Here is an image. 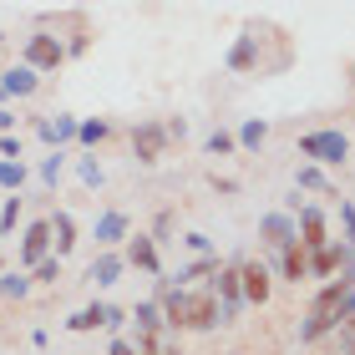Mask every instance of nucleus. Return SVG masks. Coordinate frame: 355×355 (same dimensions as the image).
I'll return each instance as SVG.
<instances>
[{
	"instance_id": "f704fd0d",
	"label": "nucleus",
	"mask_w": 355,
	"mask_h": 355,
	"mask_svg": "<svg viewBox=\"0 0 355 355\" xmlns=\"http://www.w3.org/2000/svg\"><path fill=\"white\" fill-rule=\"evenodd\" d=\"M0 163H21V137H0Z\"/></svg>"
},
{
	"instance_id": "f257e3e1",
	"label": "nucleus",
	"mask_w": 355,
	"mask_h": 355,
	"mask_svg": "<svg viewBox=\"0 0 355 355\" xmlns=\"http://www.w3.org/2000/svg\"><path fill=\"white\" fill-rule=\"evenodd\" d=\"M300 157H310L315 168H345L355 157V142L340 127H315V132H300Z\"/></svg>"
},
{
	"instance_id": "9d476101",
	"label": "nucleus",
	"mask_w": 355,
	"mask_h": 355,
	"mask_svg": "<svg viewBox=\"0 0 355 355\" xmlns=\"http://www.w3.org/2000/svg\"><path fill=\"white\" fill-rule=\"evenodd\" d=\"M41 259H51V218L26 223V234H21V269L31 274Z\"/></svg>"
},
{
	"instance_id": "473e14b6",
	"label": "nucleus",
	"mask_w": 355,
	"mask_h": 355,
	"mask_svg": "<svg viewBox=\"0 0 355 355\" xmlns=\"http://www.w3.org/2000/svg\"><path fill=\"white\" fill-rule=\"evenodd\" d=\"M137 355H163V335H127Z\"/></svg>"
},
{
	"instance_id": "0eeeda50",
	"label": "nucleus",
	"mask_w": 355,
	"mask_h": 355,
	"mask_svg": "<svg viewBox=\"0 0 355 355\" xmlns=\"http://www.w3.org/2000/svg\"><path fill=\"white\" fill-rule=\"evenodd\" d=\"M92 239H96V254H117V244H127V239H132V218H127L122 208H107V214L96 218Z\"/></svg>"
},
{
	"instance_id": "e433bc0d",
	"label": "nucleus",
	"mask_w": 355,
	"mask_h": 355,
	"mask_svg": "<svg viewBox=\"0 0 355 355\" xmlns=\"http://www.w3.org/2000/svg\"><path fill=\"white\" fill-rule=\"evenodd\" d=\"M87 46H92V36H87V31H76V36L67 41V61H71V56H82V51H87Z\"/></svg>"
},
{
	"instance_id": "37998d69",
	"label": "nucleus",
	"mask_w": 355,
	"mask_h": 355,
	"mask_svg": "<svg viewBox=\"0 0 355 355\" xmlns=\"http://www.w3.org/2000/svg\"><path fill=\"white\" fill-rule=\"evenodd\" d=\"M0 46H6V31H0Z\"/></svg>"
},
{
	"instance_id": "2eb2a0df",
	"label": "nucleus",
	"mask_w": 355,
	"mask_h": 355,
	"mask_svg": "<svg viewBox=\"0 0 355 355\" xmlns=\"http://www.w3.org/2000/svg\"><path fill=\"white\" fill-rule=\"evenodd\" d=\"M46 218H51V254L67 259V254L82 244V239H76V218L67 214V208H56V214H46Z\"/></svg>"
},
{
	"instance_id": "4468645a",
	"label": "nucleus",
	"mask_w": 355,
	"mask_h": 355,
	"mask_svg": "<svg viewBox=\"0 0 355 355\" xmlns=\"http://www.w3.org/2000/svg\"><path fill=\"white\" fill-rule=\"evenodd\" d=\"M122 274H127V259H122V254H96V259L87 264V284H92V289H112Z\"/></svg>"
},
{
	"instance_id": "a211bd4d",
	"label": "nucleus",
	"mask_w": 355,
	"mask_h": 355,
	"mask_svg": "<svg viewBox=\"0 0 355 355\" xmlns=\"http://www.w3.org/2000/svg\"><path fill=\"white\" fill-rule=\"evenodd\" d=\"M274 269H279L284 284H300V279H310V254H304L300 244H289V249L279 254V264H274Z\"/></svg>"
},
{
	"instance_id": "393cba45",
	"label": "nucleus",
	"mask_w": 355,
	"mask_h": 355,
	"mask_svg": "<svg viewBox=\"0 0 355 355\" xmlns=\"http://www.w3.org/2000/svg\"><path fill=\"white\" fill-rule=\"evenodd\" d=\"M21 208H26V198H21V193L0 198V234H15V223H21Z\"/></svg>"
},
{
	"instance_id": "cd10ccee",
	"label": "nucleus",
	"mask_w": 355,
	"mask_h": 355,
	"mask_svg": "<svg viewBox=\"0 0 355 355\" xmlns=\"http://www.w3.org/2000/svg\"><path fill=\"white\" fill-rule=\"evenodd\" d=\"M61 168H67V157H61V153H46V157H41V183L56 188V183H61Z\"/></svg>"
},
{
	"instance_id": "2f4dec72",
	"label": "nucleus",
	"mask_w": 355,
	"mask_h": 355,
	"mask_svg": "<svg viewBox=\"0 0 355 355\" xmlns=\"http://www.w3.org/2000/svg\"><path fill=\"white\" fill-rule=\"evenodd\" d=\"M183 249L193 254V259H203V254H214V239H208V234H198V229H193V234H183Z\"/></svg>"
},
{
	"instance_id": "ddd939ff",
	"label": "nucleus",
	"mask_w": 355,
	"mask_h": 355,
	"mask_svg": "<svg viewBox=\"0 0 355 355\" xmlns=\"http://www.w3.org/2000/svg\"><path fill=\"white\" fill-rule=\"evenodd\" d=\"M259 46H264V36H259V31H244V36H239V41L229 46V61H223V67H229L234 76L259 71Z\"/></svg>"
},
{
	"instance_id": "bb28decb",
	"label": "nucleus",
	"mask_w": 355,
	"mask_h": 355,
	"mask_svg": "<svg viewBox=\"0 0 355 355\" xmlns=\"http://www.w3.org/2000/svg\"><path fill=\"white\" fill-rule=\"evenodd\" d=\"M76 178H82L87 188H102L107 183V168L96 163V157H76Z\"/></svg>"
},
{
	"instance_id": "f8f14e48",
	"label": "nucleus",
	"mask_w": 355,
	"mask_h": 355,
	"mask_svg": "<svg viewBox=\"0 0 355 355\" xmlns=\"http://www.w3.org/2000/svg\"><path fill=\"white\" fill-rule=\"evenodd\" d=\"M127 269H142V274H153V279H163V254H157L153 244V234H137V239H127Z\"/></svg>"
},
{
	"instance_id": "9b49d317",
	"label": "nucleus",
	"mask_w": 355,
	"mask_h": 355,
	"mask_svg": "<svg viewBox=\"0 0 355 355\" xmlns=\"http://www.w3.org/2000/svg\"><path fill=\"white\" fill-rule=\"evenodd\" d=\"M295 223H300V249L304 254H320L330 244V223H325V214H320L315 203H304L300 214H295Z\"/></svg>"
},
{
	"instance_id": "412c9836",
	"label": "nucleus",
	"mask_w": 355,
	"mask_h": 355,
	"mask_svg": "<svg viewBox=\"0 0 355 355\" xmlns=\"http://www.w3.org/2000/svg\"><path fill=\"white\" fill-rule=\"evenodd\" d=\"M31 289H36V279H31L26 269H6L0 274V300H26Z\"/></svg>"
},
{
	"instance_id": "4c0bfd02",
	"label": "nucleus",
	"mask_w": 355,
	"mask_h": 355,
	"mask_svg": "<svg viewBox=\"0 0 355 355\" xmlns=\"http://www.w3.org/2000/svg\"><path fill=\"white\" fill-rule=\"evenodd\" d=\"M214 193H223V198H229V193H239V178H218V173H214Z\"/></svg>"
},
{
	"instance_id": "4be33fe9",
	"label": "nucleus",
	"mask_w": 355,
	"mask_h": 355,
	"mask_svg": "<svg viewBox=\"0 0 355 355\" xmlns=\"http://www.w3.org/2000/svg\"><path fill=\"white\" fill-rule=\"evenodd\" d=\"M107 137H112V122H107V117H82V132H76L82 148H102Z\"/></svg>"
},
{
	"instance_id": "79ce46f5",
	"label": "nucleus",
	"mask_w": 355,
	"mask_h": 355,
	"mask_svg": "<svg viewBox=\"0 0 355 355\" xmlns=\"http://www.w3.org/2000/svg\"><path fill=\"white\" fill-rule=\"evenodd\" d=\"M6 102H10V96H6V82H0V107H6Z\"/></svg>"
},
{
	"instance_id": "aec40b11",
	"label": "nucleus",
	"mask_w": 355,
	"mask_h": 355,
	"mask_svg": "<svg viewBox=\"0 0 355 355\" xmlns=\"http://www.w3.org/2000/svg\"><path fill=\"white\" fill-rule=\"evenodd\" d=\"M234 142H239L244 153L264 148V142H269V122H264V117H244V122H239V132H234Z\"/></svg>"
},
{
	"instance_id": "b1692460",
	"label": "nucleus",
	"mask_w": 355,
	"mask_h": 355,
	"mask_svg": "<svg viewBox=\"0 0 355 355\" xmlns=\"http://www.w3.org/2000/svg\"><path fill=\"white\" fill-rule=\"evenodd\" d=\"M295 188H300V193H315V188H320V193H330V178H325V168L304 163V168L295 173Z\"/></svg>"
},
{
	"instance_id": "f3484780",
	"label": "nucleus",
	"mask_w": 355,
	"mask_h": 355,
	"mask_svg": "<svg viewBox=\"0 0 355 355\" xmlns=\"http://www.w3.org/2000/svg\"><path fill=\"white\" fill-rule=\"evenodd\" d=\"M0 82H6V96L10 102H21V96H36L41 92V76L26 67V61H15L10 71H0Z\"/></svg>"
},
{
	"instance_id": "a19ab883",
	"label": "nucleus",
	"mask_w": 355,
	"mask_h": 355,
	"mask_svg": "<svg viewBox=\"0 0 355 355\" xmlns=\"http://www.w3.org/2000/svg\"><path fill=\"white\" fill-rule=\"evenodd\" d=\"M163 355H183V345H178V340H163Z\"/></svg>"
},
{
	"instance_id": "58836bf2",
	"label": "nucleus",
	"mask_w": 355,
	"mask_h": 355,
	"mask_svg": "<svg viewBox=\"0 0 355 355\" xmlns=\"http://www.w3.org/2000/svg\"><path fill=\"white\" fill-rule=\"evenodd\" d=\"M107 355H137V350H132V340H127V335H112V350H107Z\"/></svg>"
},
{
	"instance_id": "a878e982",
	"label": "nucleus",
	"mask_w": 355,
	"mask_h": 355,
	"mask_svg": "<svg viewBox=\"0 0 355 355\" xmlns=\"http://www.w3.org/2000/svg\"><path fill=\"white\" fill-rule=\"evenodd\" d=\"M26 188V163H0V193H21Z\"/></svg>"
},
{
	"instance_id": "c756f323",
	"label": "nucleus",
	"mask_w": 355,
	"mask_h": 355,
	"mask_svg": "<svg viewBox=\"0 0 355 355\" xmlns=\"http://www.w3.org/2000/svg\"><path fill=\"white\" fill-rule=\"evenodd\" d=\"M173 223H178V214H173V208H163V214L153 218V244H168V239H173Z\"/></svg>"
},
{
	"instance_id": "5701e85b",
	"label": "nucleus",
	"mask_w": 355,
	"mask_h": 355,
	"mask_svg": "<svg viewBox=\"0 0 355 355\" xmlns=\"http://www.w3.org/2000/svg\"><path fill=\"white\" fill-rule=\"evenodd\" d=\"M203 153H208V157H234V153H239V142H234L229 127H214V132L203 137Z\"/></svg>"
},
{
	"instance_id": "72a5a7b5",
	"label": "nucleus",
	"mask_w": 355,
	"mask_h": 355,
	"mask_svg": "<svg viewBox=\"0 0 355 355\" xmlns=\"http://www.w3.org/2000/svg\"><path fill=\"white\" fill-rule=\"evenodd\" d=\"M335 340H340V355H355V315L345 320L340 330H335Z\"/></svg>"
},
{
	"instance_id": "423d86ee",
	"label": "nucleus",
	"mask_w": 355,
	"mask_h": 355,
	"mask_svg": "<svg viewBox=\"0 0 355 355\" xmlns=\"http://www.w3.org/2000/svg\"><path fill=\"white\" fill-rule=\"evenodd\" d=\"M259 244L274 249V254H284L289 244H300V223L284 214V208H274V214L259 218Z\"/></svg>"
},
{
	"instance_id": "c85d7f7f",
	"label": "nucleus",
	"mask_w": 355,
	"mask_h": 355,
	"mask_svg": "<svg viewBox=\"0 0 355 355\" xmlns=\"http://www.w3.org/2000/svg\"><path fill=\"white\" fill-rule=\"evenodd\" d=\"M340 229H345V239H340V244L355 254V203H350V198H340Z\"/></svg>"
},
{
	"instance_id": "7c9ffc66",
	"label": "nucleus",
	"mask_w": 355,
	"mask_h": 355,
	"mask_svg": "<svg viewBox=\"0 0 355 355\" xmlns=\"http://www.w3.org/2000/svg\"><path fill=\"white\" fill-rule=\"evenodd\" d=\"M31 279H36V284H56L61 279V259H56V254H51V259H41L36 269H31Z\"/></svg>"
},
{
	"instance_id": "20e7f679",
	"label": "nucleus",
	"mask_w": 355,
	"mask_h": 355,
	"mask_svg": "<svg viewBox=\"0 0 355 355\" xmlns=\"http://www.w3.org/2000/svg\"><path fill=\"white\" fill-rule=\"evenodd\" d=\"M163 153H168V132H163V122H157V117H142V122L132 127V157H137L142 168H153Z\"/></svg>"
},
{
	"instance_id": "6ab92c4d",
	"label": "nucleus",
	"mask_w": 355,
	"mask_h": 355,
	"mask_svg": "<svg viewBox=\"0 0 355 355\" xmlns=\"http://www.w3.org/2000/svg\"><path fill=\"white\" fill-rule=\"evenodd\" d=\"M127 315L137 320V335H163V330H168V325H163V304H157V300H137Z\"/></svg>"
},
{
	"instance_id": "7ed1b4c3",
	"label": "nucleus",
	"mask_w": 355,
	"mask_h": 355,
	"mask_svg": "<svg viewBox=\"0 0 355 355\" xmlns=\"http://www.w3.org/2000/svg\"><path fill=\"white\" fill-rule=\"evenodd\" d=\"M122 325H127V310H122V304H107V300H92V304H82V310L67 315V330H71V335H87V330H122Z\"/></svg>"
},
{
	"instance_id": "6e6552de",
	"label": "nucleus",
	"mask_w": 355,
	"mask_h": 355,
	"mask_svg": "<svg viewBox=\"0 0 355 355\" xmlns=\"http://www.w3.org/2000/svg\"><path fill=\"white\" fill-rule=\"evenodd\" d=\"M76 132H82V117H71V112H51V117H36V137H41L51 153H61L67 142H76Z\"/></svg>"
},
{
	"instance_id": "dca6fc26",
	"label": "nucleus",
	"mask_w": 355,
	"mask_h": 355,
	"mask_svg": "<svg viewBox=\"0 0 355 355\" xmlns=\"http://www.w3.org/2000/svg\"><path fill=\"white\" fill-rule=\"evenodd\" d=\"M218 269H223V264H218V254H203V259H188V264H178V269L168 274V279H173L178 289H193L198 279H214Z\"/></svg>"
},
{
	"instance_id": "c03bdc74",
	"label": "nucleus",
	"mask_w": 355,
	"mask_h": 355,
	"mask_svg": "<svg viewBox=\"0 0 355 355\" xmlns=\"http://www.w3.org/2000/svg\"><path fill=\"white\" fill-rule=\"evenodd\" d=\"M0 274H6V259H0Z\"/></svg>"
},
{
	"instance_id": "39448f33",
	"label": "nucleus",
	"mask_w": 355,
	"mask_h": 355,
	"mask_svg": "<svg viewBox=\"0 0 355 355\" xmlns=\"http://www.w3.org/2000/svg\"><path fill=\"white\" fill-rule=\"evenodd\" d=\"M239 284H244V304H269V295H274V269L269 264H259V259H239Z\"/></svg>"
},
{
	"instance_id": "f03ea898",
	"label": "nucleus",
	"mask_w": 355,
	"mask_h": 355,
	"mask_svg": "<svg viewBox=\"0 0 355 355\" xmlns=\"http://www.w3.org/2000/svg\"><path fill=\"white\" fill-rule=\"evenodd\" d=\"M21 61H26L36 76H51V71L67 67V41H61L56 31H31L26 46H21Z\"/></svg>"
},
{
	"instance_id": "1a4fd4ad",
	"label": "nucleus",
	"mask_w": 355,
	"mask_h": 355,
	"mask_svg": "<svg viewBox=\"0 0 355 355\" xmlns=\"http://www.w3.org/2000/svg\"><path fill=\"white\" fill-rule=\"evenodd\" d=\"M350 264H355V254L340 244V239H330L320 254H310V279H325V284H330V279H340Z\"/></svg>"
},
{
	"instance_id": "ea45409f",
	"label": "nucleus",
	"mask_w": 355,
	"mask_h": 355,
	"mask_svg": "<svg viewBox=\"0 0 355 355\" xmlns=\"http://www.w3.org/2000/svg\"><path fill=\"white\" fill-rule=\"evenodd\" d=\"M10 132H15V112L0 107V137H10Z\"/></svg>"
},
{
	"instance_id": "c9c22d12",
	"label": "nucleus",
	"mask_w": 355,
	"mask_h": 355,
	"mask_svg": "<svg viewBox=\"0 0 355 355\" xmlns=\"http://www.w3.org/2000/svg\"><path fill=\"white\" fill-rule=\"evenodd\" d=\"M163 132H168V142H183V137H188V122H183V117H168Z\"/></svg>"
}]
</instances>
